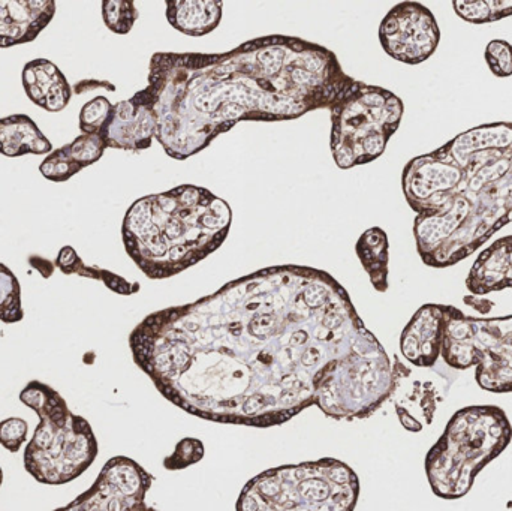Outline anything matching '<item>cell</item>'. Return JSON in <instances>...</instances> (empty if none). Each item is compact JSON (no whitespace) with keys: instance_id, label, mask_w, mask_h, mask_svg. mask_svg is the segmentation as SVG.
<instances>
[{"instance_id":"27","label":"cell","mask_w":512,"mask_h":511,"mask_svg":"<svg viewBox=\"0 0 512 511\" xmlns=\"http://www.w3.org/2000/svg\"><path fill=\"white\" fill-rule=\"evenodd\" d=\"M487 65L490 71L499 78H508L512 75V45L504 39H493L487 44L486 53Z\"/></svg>"},{"instance_id":"26","label":"cell","mask_w":512,"mask_h":511,"mask_svg":"<svg viewBox=\"0 0 512 511\" xmlns=\"http://www.w3.org/2000/svg\"><path fill=\"white\" fill-rule=\"evenodd\" d=\"M113 104L105 96H96L80 111V129L83 134H99L110 117Z\"/></svg>"},{"instance_id":"17","label":"cell","mask_w":512,"mask_h":511,"mask_svg":"<svg viewBox=\"0 0 512 511\" xmlns=\"http://www.w3.org/2000/svg\"><path fill=\"white\" fill-rule=\"evenodd\" d=\"M105 149L107 146L101 135L81 134L71 143L45 156L44 161L39 165V171L51 182H66L80 173L83 168L99 161Z\"/></svg>"},{"instance_id":"7","label":"cell","mask_w":512,"mask_h":511,"mask_svg":"<svg viewBox=\"0 0 512 511\" xmlns=\"http://www.w3.org/2000/svg\"><path fill=\"white\" fill-rule=\"evenodd\" d=\"M360 479L334 458L282 465L246 483L236 511H354Z\"/></svg>"},{"instance_id":"20","label":"cell","mask_w":512,"mask_h":511,"mask_svg":"<svg viewBox=\"0 0 512 511\" xmlns=\"http://www.w3.org/2000/svg\"><path fill=\"white\" fill-rule=\"evenodd\" d=\"M388 237L381 228H370L357 243V255L369 275L370 282L379 293L388 290Z\"/></svg>"},{"instance_id":"30","label":"cell","mask_w":512,"mask_h":511,"mask_svg":"<svg viewBox=\"0 0 512 511\" xmlns=\"http://www.w3.org/2000/svg\"><path fill=\"white\" fill-rule=\"evenodd\" d=\"M2 483H3V471H2V468H0V488H2Z\"/></svg>"},{"instance_id":"6","label":"cell","mask_w":512,"mask_h":511,"mask_svg":"<svg viewBox=\"0 0 512 511\" xmlns=\"http://www.w3.org/2000/svg\"><path fill=\"white\" fill-rule=\"evenodd\" d=\"M20 401L39 417L24 449V470L48 486L66 485L83 476L99 452L90 423L72 413L62 395L41 381H30L21 390Z\"/></svg>"},{"instance_id":"2","label":"cell","mask_w":512,"mask_h":511,"mask_svg":"<svg viewBox=\"0 0 512 511\" xmlns=\"http://www.w3.org/2000/svg\"><path fill=\"white\" fill-rule=\"evenodd\" d=\"M354 80L327 48L285 36L224 54H156L137 101L168 155L189 158L242 120H283L334 105Z\"/></svg>"},{"instance_id":"3","label":"cell","mask_w":512,"mask_h":511,"mask_svg":"<svg viewBox=\"0 0 512 511\" xmlns=\"http://www.w3.org/2000/svg\"><path fill=\"white\" fill-rule=\"evenodd\" d=\"M402 186L423 263L447 269L466 260L512 222V123L475 126L417 156Z\"/></svg>"},{"instance_id":"4","label":"cell","mask_w":512,"mask_h":511,"mask_svg":"<svg viewBox=\"0 0 512 511\" xmlns=\"http://www.w3.org/2000/svg\"><path fill=\"white\" fill-rule=\"evenodd\" d=\"M233 212L212 192L179 186L135 201L123 219V245L150 279L185 272L221 248Z\"/></svg>"},{"instance_id":"14","label":"cell","mask_w":512,"mask_h":511,"mask_svg":"<svg viewBox=\"0 0 512 511\" xmlns=\"http://www.w3.org/2000/svg\"><path fill=\"white\" fill-rule=\"evenodd\" d=\"M54 14V0H0V48L35 41Z\"/></svg>"},{"instance_id":"9","label":"cell","mask_w":512,"mask_h":511,"mask_svg":"<svg viewBox=\"0 0 512 511\" xmlns=\"http://www.w3.org/2000/svg\"><path fill=\"white\" fill-rule=\"evenodd\" d=\"M442 360L448 368H475V381L492 393H512V315L469 317L448 305Z\"/></svg>"},{"instance_id":"28","label":"cell","mask_w":512,"mask_h":511,"mask_svg":"<svg viewBox=\"0 0 512 511\" xmlns=\"http://www.w3.org/2000/svg\"><path fill=\"white\" fill-rule=\"evenodd\" d=\"M29 425L26 420L11 417L0 422V446L11 453L20 452L27 440Z\"/></svg>"},{"instance_id":"31","label":"cell","mask_w":512,"mask_h":511,"mask_svg":"<svg viewBox=\"0 0 512 511\" xmlns=\"http://www.w3.org/2000/svg\"><path fill=\"white\" fill-rule=\"evenodd\" d=\"M507 507L508 509L512 510V500L508 501Z\"/></svg>"},{"instance_id":"8","label":"cell","mask_w":512,"mask_h":511,"mask_svg":"<svg viewBox=\"0 0 512 511\" xmlns=\"http://www.w3.org/2000/svg\"><path fill=\"white\" fill-rule=\"evenodd\" d=\"M403 102L382 87L354 81L333 105L331 149L337 165L351 168L375 161L402 122Z\"/></svg>"},{"instance_id":"11","label":"cell","mask_w":512,"mask_h":511,"mask_svg":"<svg viewBox=\"0 0 512 511\" xmlns=\"http://www.w3.org/2000/svg\"><path fill=\"white\" fill-rule=\"evenodd\" d=\"M379 39L388 56L418 65L438 50L441 29L429 8L418 2H402L385 15Z\"/></svg>"},{"instance_id":"21","label":"cell","mask_w":512,"mask_h":511,"mask_svg":"<svg viewBox=\"0 0 512 511\" xmlns=\"http://www.w3.org/2000/svg\"><path fill=\"white\" fill-rule=\"evenodd\" d=\"M56 267H59L60 272L65 273V275H78L84 276V278L98 279V281L104 282L114 293L129 296V294L137 293L140 290V285L129 284L128 281L114 275V273L108 272V270L86 266L71 246H63L60 249L59 255H57Z\"/></svg>"},{"instance_id":"5","label":"cell","mask_w":512,"mask_h":511,"mask_svg":"<svg viewBox=\"0 0 512 511\" xmlns=\"http://www.w3.org/2000/svg\"><path fill=\"white\" fill-rule=\"evenodd\" d=\"M511 441L512 426L502 408L472 405L457 411L424 462L433 494L447 501L466 497L478 474L499 458Z\"/></svg>"},{"instance_id":"12","label":"cell","mask_w":512,"mask_h":511,"mask_svg":"<svg viewBox=\"0 0 512 511\" xmlns=\"http://www.w3.org/2000/svg\"><path fill=\"white\" fill-rule=\"evenodd\" d=\"M394 389L391 399L394 402L400 425L412 434L423 431L424 426L432 425L439 404L444 401V392L435 381L420 377L405 365L399 357L393 362Z\"/></svg>"},{"instance_id":"29","label":"cell","mask_w":512,"mask_h":511,"mask_svg":"<svg viewBox=\"0 0 512 511\" xmlns=\"http://www.w3.org/2000/svg\"><path fill=\"white\" fill-rule=\"evenodd\" d=\"M463 302L466 303V305L472 306V308L475 309V311L480 312V314L486 315L489 314L490 311H492L493 306H495V303L490 302V300L484 299V297H477V296H468L463 299Z\"/></svg>"},{"instance_id":"16","label":"cell","mask_w":512,"mask_h":511,"mask_svg":"<svg viewBox=\"0 0 512 511\" xmlns=\"http://www.w3.org/2000/svg\"><path fill=\"white\" fill-rule=\"evenodd\" d=\"M466 288L472 296L512 288V236H505L484 249L466 278Z\"/></svg>"},{"instance_id":"22","label":"cell","mask_w":512,"mask_h":511,"mask_svg":"<svg viewBox=\"0 0 512 511\" xmlns=\"http://www.w3.org/2000/svg\"><path fill=\"white\" fill-rule=\"evenodd\" d=\"M453 8L468 23H493L511 17L512 0H454Z\"/></svg>"},{"instance_id":"23","label":"cell","mask_w":512,"mask_h":511,"mask_svg":"<svg viewBox=\"0 0 512 511\" xmlns=\"http://www.w3.org/2000/svg\"><path fill=\"white\" fill-rule=\"evenodd\" d=\"M23 318L20 282L11 269L0 263V321L15 324Z\"/></svg>"},{"instance_id":"24","label":"cell","mask_w":512,"mask_h":511,"mask_svg":"<svg viewBox=\"0 0 512 511\" xmlns=\"http://www.w3.org/2000/svg\"><path fill=\"white\" fill-rule=\"evenodd\" d=\"M102 17H104L105 26L111 32L126 35L134 27L138 11L134 2H128V0H104Z\"/></svg>"},{"instance_id":"18","label":"cell","mask_w":512,"mask_h":511,"mask_svg":"<svg viewBox=\"0 0 512 511\" xmlns=\"http://www.w3.org/2000/svg\"><path fill=\"white\" fill-rule=\"evenodd\" d=\"M53 144L26 114H12L0 119V155H50Z\"/></svg>"},{"instance_id":"1","label":"cell","mask_w":512,"mask_h":511,"mask_svg":"<svg viewBox=\"0 0 512 511\" xmlns=\"http://www.w3.org/2000/svg\"><path fill=\"white\" fill-rule=\"evenodd\" d=\"M135 365L171 404L221 425L267 429L310 407L369 419L391 399L393 362L324 270H258L144 318Z\"/></svg>"},{"instance_id":"13","label":"cell","mask_w":512,"mask_h":511,"mask_svg":"<svg viewBox=\"0 0 512 511\" xmlns=\"http://www.w3.org/2000/svg\"><path fill=\"white\" fill-rule=\"evenodd\" d=\"M448 305L421 306L400 335V353L418 369L435 368L441 359Z\"/></svg>"},{"instance_id":"15","label":"cell","mask_w":512,"mask_h":511,"mask_svg":"<svg viewBox=\"0 0 512 511\" xmlns=\"http://www.w3.org/2000/svg\"><path fill=\"white\" fill-rule=\"evenodd\" d=\"M21 81L27 98L50 113L65 110L74 93L63 72L47 59L26 63L21 72Z\"/></svg>"},{"instance_id":"19","label":"cell","mask_w":512,"mask_h":511,"mask_svg":"<svg viewBox=\"0 0 512 511\" xmlns=\"http://www.w3.org/2000/svg\"><path fill=\"white\" fill-rule=\"evenodd\" d=\"M171 26L189 36H203L221 23L222 2L213 0H173L167 2Z\"/></svg>"},{"instance_id":"10","label":"cell","mask_w":512,"mask_h":511,"mask_svg":"<svg viewBox=\"0 0 512 511\" xmlns=\"http://www.w3.org/2000/svg\"><path fill=\"white\" fill-rule=\"evenodd\" d=\"M153 482L155 477L134 459L116 456L84 494L54 511H158L146 503Z\"/></svg>"},{"instance_id":"25","label":"cell","mask_w":512,"mask_h":511,"mask_svg":"<svg viewBox=\"0 0 512 511\" xmlns=\"http://www.w3.org/2000/svg\"><path fill=\"white\" fill-rule=\"evenodd\" d=\"M204 455H206V449H204L203 441L192 437L183 438V440L177 443L173 455L165 458V470H185V468L192 467V465L203 461Z\"/></svg>"}]
</instances>
